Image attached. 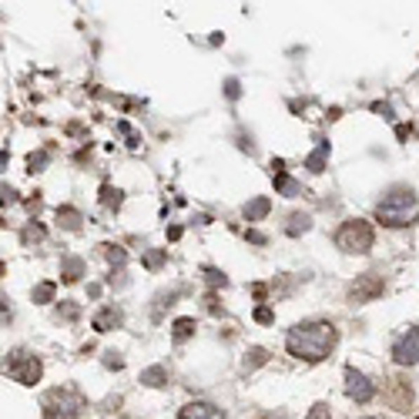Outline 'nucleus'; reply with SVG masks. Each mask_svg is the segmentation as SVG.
<instances>
[{"mask_svg":"<svg viewBox=\"0 0 419 419\" xmlns=\"http://www.w3.org/2000/svg\"><path fill=\"white\" fill-rule=\"evenodd\" d=\"M345 392H349V399H356V403H369L375 396V386L359 373V369H345Z\"/></svg>","mask_w":419,"mask_h":419,"instance_id":"8","label":"nucleus"},{"mask_svg":"<svg viewBox=\"0 0 419 419\" xmlns=\"http://www.w3.org/2000/svg\"><path fill=\"white\" fill-rule=\"evenodd\" d=\"M178 419H228V416H225L218 406H211V403H188L178 413Z\"/></svg>","mask_w":419,"mask_h":419,"instance_id":"10","label":"nucleus"},{"mask_svg":"<svg viewBox=\"0 0 419 419\" xmlns=\"http://www.w3.org/2000/svg\"><path fill=\"white\" fill-rule=\"evenodd\" d=\"M383 292H386V282H383L379 275H373V272L359 275L356 282L349 285V299L352 302H373V299H379Z\"/></svg>","mask_w":419,"mask_h":419,"instance_id":"6","label":"nucleus"},{"mask_svg":"<svg viewBox=\"0 0 419 419\" xmlns=\"http://www.w3.org/2000/svg\"><path fill=\"white\" fill-rule=\"evenodd\" d=\"M107 255V262H114V265H124V248L121 245H101Z\"/></svg>","mask_w":419,"mask_h":419,"instance_id":"24","label":"nucleus"},{"mask_svg":"<svg viewBox=\"0 0 419 419\" xmlns=\"http://www.w3.org/2000/svg\"><path fill=\"white\" fill-rule=\"evenodd\" d=\"M386 399H390V406L396 413H406V409L413 406V390H409V383L399 379V375H392L390 386H386Z\"/></svg>","mask_w":419,"mask_h":419,"instance_id":"9","label":"nucleus"},{"mask_svg":"<svg viewBox=\"0 0 419 419\" xmlns=\"http://www.w3.org/2000/svg\"><path fill=\"white\" fill-rule=\"evenodd\" d=\"M60 275H64V282H77L81 275H84V262L81 258H64V269H60Z\"/></svg>","mask_w":419,"mask_h":419,"instance_id":"15","label":"nucleus"},{"mask_svg":"<svg viewBox=\"0 0 419 419\" xmlns=\"http://www.w3.org/2000/svg\"><path fill=\"white\" fill-rule=\"evenodd\" d=\"M305 165H309V171H315V175H319V171L326 168V145H319V151H312V154H309V161H305Z\"/></svg>","mask_w":419,"mask_h":419,"instance_id":"20","label":"nucleus"},{"mask_svg":"<svg viewBox=\"0 0 419 419\" xmlns=\"http://www.w3.org/2000/svg\"><path fill=\"white\" fill-rule=\"evenodd\" d=\"M225 91H228V98H239V81H228Z\"/></svg>","mask_w":419,"mask_h":419,"instance_id":"30","label":"nucleus"},{"mask_svg":"<svg viewBox=\"0 0 419 419\" xmlns=\"http://www.w3.org/2000/svg\"><path fill=\"white\" fill-rule=\"evenodd\" d=\"M265 359H269V352H265V349H252V352L245 356V369H255V366H262Z\"/></svg>","mask_w":419,"mask_h":419,"instance_id":"23","label":"nucleus"},{"mask_svg":"<svg viewBox=\"0 0 419 419\" xmlns=\"http://www.w3.org/2000/svg\"><path fill=\"white\" fill-rule=\"evenodd\" d=\"M54 292H58V285L54 282H41L34 288V302H51L54 299Z\"/></svg>","mask_w":419,"mask_h":419,"instance_id":"21","label":"nucleus"},{"mask_svg":"<svg viewBox=\"0 0 419 419\" xmlns=\"http://www.w3.org/2000/svg\"><path fill=\"white\" fill-rule=\"evenodd\" d=\"M141 383H145V386H154V390H158V386H168V369L165 366H151V369L141 373Z\"/></svg>","mask_w":419,"mask_h":419,"instance_id":"14","label":"nucleus"},{"mask_svg":"<svg viewBox=\"0 0 419 419\" xmlns=\"http://www.w3.org/2000/svg\"><path fill=\"white\" fill-rule=\"evenodd\" d=\"M419 215V201L413 192H406V188H396L390 195L379 201V208H375V218L383 225H390V228H403V225H413Z\"/></svg>","mask_w":419,"mask_h":419,"instance_id":"2","label":"nucleus"},{"mask_svg":"<svg viewBox=\"0 0 419 419\" xmlns=\"http://www.w3.org/2000/svg\"><path fill=\"white\" fill-rule=\"evenodd\" d=\"M309 228H312V218H309V215H292V218H288V228H285V232H288V235L295 239V235H305Z\"/></svg>","mask_w":419,"mask_h":419,"instance_id":"16","label":"nucleus"},{"mask_svg":"<svg viewBox=\"0 0 419 419\" xmlns=\"http://www.w3.org/2000/svg\"><path fill=\"white\" fill-rule=\"evenodd\" d=\"M7 375L20 383V386H34L41 375H44V362L37 359V356H30V352H11V359H7Z\"/></svg>","mask_w":419,"mask_h":419,"instance_id":"5","label":"nucleus"},{"mask_svg":"<svg viewBox=\"0 0 419 419\" xmlns=\"http://www.w3.org/2000/svg\"><path fill=\"white\" fill-rule=\"evenodd\" d=\"M44 228H41V225H27V228H24V232H20V241H24V245H37V241H44Z\"/></svg>","mask_w":419,"mask_h":419,"instance_id":"17","label":"nucleus"},{"mask_svg":"<svg viewBox=\"0 0 419 419\" xmlns=\"http://www.w3.org/2000/svg\"><path fill=\"white\" fill-rule=\"evenodd\" d=\"M339 342V329L332 322H299L285 335V349L302 362H322Z\"/></svg>","mask_w":419,"mask_h":419,"instance_id":"1","label":"nucleus"},{"mask_svg":"<svg viewBox=\"0 0 419 419\" xmlns=\"http://www.w3.org/2000/svg\"><path fill=\"white\" fill-rule=\"evenodd\" d=\"M272 178H275V188L282 192V195H299V185L285 175V165L282 161H272Z\"/></svg>","mask_w":419,"mask_h":419,"instance_id":"12","label":"nucleus"},{"mask_svg":"<svg viewBox=\"0 0 419 419\" xmlns=\"http://www.w3.org/2000/svg\"><path fill=\"white\" fill-rule=\"evenodd\" d=\"M305 419H332V413H329V406H326V403H315Z\"/></svg>","mask_w":419,"mask_h":419,"instance_id":"26","label":"nucleus"},{"mask_svg":"<svg viewBox=\"0 0 419 419\" xmlns=\"http://www.w3.org/2000/svg\"><path fill=\"white\" fill-rule=\"evenodd\" d=\"M272 319H275V312H272L269 305H258V309H255V322H262V326H269Z\"/></svg>","mask_w":419,"mask_h":419,"instance_id":"27","label":"nucleus"},{"mask_svg":"<svg viewBox=\"0 0 419 419\" xmlns=\"http://www.w3.org/2000/svg\"><path fill=\"white\" fill-rule=\"evenodd\" d=\"M121 322H124V315H121V309H114V305H105L101 312L94 315V329H98V332H111V329H118Z\"/></svg>","mask_w":419,"mask_h":419,"instance_id":"11","label":"nucleus"},{"mask_svg":"<svg viewBox=\"0 0 419 419\" xmlns=\"http://www.w3.org/2000/svg\"><path fill=\"white\" fill-rule=\"evenodd\" d=\"M101 205H105V208H121V192L118 188L105 185V188H101Z\"/></svg>","mask_w":419,"mask_h":419,"instance_id":"18","label":"nucleus"},{"mask_svg":"<svg viewBox=\"0 0 419 419\" xmlns=\"http://www.w3.org/2000/svg\"><path fill=\"white\" fill-rule=\"evenodd\" d=\"M47 161V154L41 151V154H30V171H41V165Z\"/></svg>","mask_w":419,"mask_h":419,"instance_id":"29","label":"nucleus"},{"mask_svg":"<svg viewBox=\"0 0 419 419\" xmlns=\"http://www.w3.org/2000/svg\"><path fill=\"white\" fill-rule=\"evenodd\" d=\"M58 218L64 222V228H77V225H81V215H77L74 208H60Z\"/></svg>","mask_w":419,"mask_h":419,"instance_id":"22","label":"nucleus"},{"mask_svg":"<svg viewBox=\"0 0 419 419\" xmlns=\"http://www.w3.org/2000/svg\"><path fill=\"white\" fill-rule=\"evenodd\" d=\"M205 275H208V282H211V285H225V282H228V279H225V275H222L218 269H205Z\"/></svg>","mask_w":419,"mask_h":419,"instance_id":"28","label":"nucleus"},{"mask_svg":"<svg viewBox=\"0 0 419 419\" xmlns=\"http://www.w3.org/2000/svg\"><path fill=\"white\" fill-rule=\"evenodd\" d=\"M373 239H375L373 225L362 222V218H349V222H342V228L335 232V245L349 255H366L373 248Z\"/></svg>","mask_w":419,"mask_h":419,"instance_id":"3","label":"nucleus"},{"mask_svg":"<svg viewBox=\"0 0 419 419\" xmlns=\"http://www.w3.org/2000/svg\"><path fill=\"white\" fill-rule=\"evenodd\" d=\"M416 419H419V416H416Z\"/></svg>","mask_w":419,"mask_h":419,"instance_id":"32","label":"nucleus"},{"mask_svg":"<svg viewBox=\"0 0 419 419\" xmlns=\"http://www.w3.org/2000/svg\"><path fill=\"white\" fill-rule=\"evenodd\" d=\"M161 262H165V252H161V248H154V252L145 255V265H148V269H161Z\"/></svg>","mask_w":419,"mask_h":419,"instance_id":"25","label":"nucleus"},{"mask_svg":"<svg viewBox=\"0 0 419 419\" xmlns=\"http://www.w3.org/2000/svg\"><path fill=\"white\" fill-rule=\"evenodd\" d=\"M258 419H285V413H262Z\"/></svg>","mask_w":419,"mask_h":419,"instance_id":"31","label":"nucleus"},{"mask_svg":"<svg viewBox=\"0 0 419 419\" xmlns=\"http://www.w3.org/2000/svg\"><path fill=\"white\" fill-rule=\"evenodd\" d=\"M392 359L399 362V366H416L419 362V329H409L396 339V345H392Z\"/></svg>","mask_w":419,"mask_h":419,"instance_id":"7","label":"nucleus"},{"mask_svg":"<svg viewBox=\"0 0 419 419\" xmlns=\"http://www.w3.org/2000/svg\"><path fill=\"white\" fill-rule=\"evenodd\" d=\"M192 332H195V319H178L175 322V342H185Z\"/></svg>","mask_w":419,"mask_h":419,"instance_id":"19","label":"nucleus"},{"mask_svg":"<svg viewBox=\"0 0 419 419\" xmlns=\"http://www.w3.org/2000/svg\"><path fill=\"white\" fill-rule=\"evenodd\" d=\"M269 211H272L269 198H255V201H248V205H245V218H248V222H262Z\"/></svg>","mask_w":419,"mask_h":419,"instance_id":"13","label":"nucleus"},{"mask_svg":"<svg viewBox=\"0 0 419 419\" xmlns=\"http://www.w3.org/2000/svg\"><path fill=\"white\" fill-rule=\"evenodd\" d=\"M81 396L71 390H51L44 396V413L47 419H81Z\"/></svg>","mask_w":419,"mask_h":419,"instance_id":"4","label":"nucleus"}]
</instances>
